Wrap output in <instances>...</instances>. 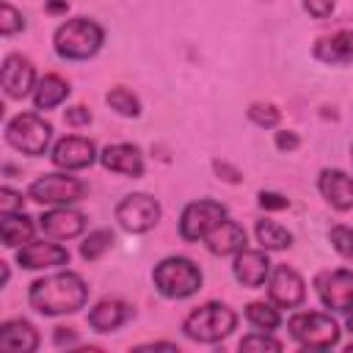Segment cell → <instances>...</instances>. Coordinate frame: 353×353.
Listing matches in <instances>:
<instances>
[{"label":"cell","instance_id":"obj_12","mask_svg":"<svg viewBox=\"0 0 353 353\" xmlns=\"http://www.w3.org/2000/svg\"><path fill=\"white\" fill-rule=\"evenodd\" d=\"M268 298L279 306V309H295L303 303L306 298V281L295 268L279 265L273 268V273L268 276Z\"/></svg>","mask_w":353,"mask_h":353},{"label":"cell","instance_id":"obj_1","mask_svg":"<svg viewBox=\"0 0 353 353\" xmlns=\"http://www.w3.org/2000/svg\"><path fill=\"white\" fill-rule=\"evenodd\" d=\"M30 306L44 317L74 314L88 303V284L74 270H61L44 279H36L28 290Z\"/></svg>","mask_w":353,"mask_h":353},{"label":"cell","instance_id":"obj_23","mask_svg":"<svg viewBox=\"0 0 353 353\" xmlns=\"http://www.w3.org/2000/svg\"><path fill=\"white\" fill-rule=\"evenodd\" d=\"M33 232H36V223L30 215L22 212H8L0 218V240L6 248H19V245H28L33 240Z\"/></svg>","mask_w":353,"mask_h":353},{"label":"cell","instance_id":"obj_22","mask_svg":"<svg viewBox=\"0 0 353 353\" xmlns=\"http://www.w3.org/2000/svg\"><path fill=\"white\" fill-rule=\"evenodd\" d=\"M132 309L119 301V298H102L99 303H94V309L88 312V325L99 334H110L116 328H121L130 320Z\"/></svg>","mask_w":353,"mask_h":353},{"label":"cell","instance_id":"obj_38","mask_svg":"<svg viewBox=\"0 0 353 353\" xmlns=\"http://www.w3.org/2000/svg\"><path fill=\"white\" fill-rule=\"evenodd\" d=\"M52 339H55V345H58V347H63V345H74V342H77V334H74V328L58 325V328H55V334H52Z\"/></svg>","mask_w":353,"mask_h":353},{"label":"cell","instance_id":"obj_16","mask_svg":"<svg viewBox=\"0 0 353 353\" xmlns=\"http://www.w3.org/2000/svg\"><path fill=\"white\" fill-rule=\"evenodd\" d=\"M17 265H22L25 270H41V268H61L69 265V248L61 243H28L17 251Z\"/></svg>","mask_w":353,"mask_h":353},{"label":"cell","instance_id":"obj_39","mask_svg":"<svg viewBox=\"0 0 353 353\" xmlns=\"http://www.w3.org/2000/svg\"><path fill=\"white\" fill-rule=\"evenodd\" d=\"M212 165H215V171H218V174H223V179H226V182H240V179H243V176H240V171H237V168H232V165H229V163H223V160H215Z\"/></svg>","mask_w":353,"mask_h":353},{"label":"cell","instance_id":"obj_17","mask_svg":"<svg viewBox=\"0 0 353 353\" xmlns=\"http://www.w3.org/2000/svg\"><path fill=\"white\" fill-rule=\"evenodd\" d=\"M320 196L339 212L353 210V176L339 168H323L317 176Z\"/></svg>","mask_w":353,"mask_h":353},{"label":"cell","instance_id":"obj_20","mask_svg":"<svg viewBox=\"0 0 353 353\" xmlns=\"http://www.w3.org/2000/svg\"><path fill=\"white\" fill-rule=\"evenodd\" d=\"M39 347V331L30 320H6L0 325V350L3 353H33Z\"/></svg>","mask_w":353,"mask_h":353},{"label":"cell","instance_id":"obj_41","mask_svg":"<svg viewBox=\"0 0 353 353\" xmlns=\"http://www.w3.org/2000/svg\"><path fill=\"white\" fill-rule=\"evenodd\" d=\"M69 3L66 0H47V14H66Z\"/></svg>","mask_w":353,"mask_h":353},{"label":"cell","instance_id":"obj_14","mask_svg":"<svg viewBox=\"0 0 353 353\" xmlns=\"http://www.w3.org/2000/svg\"><path fill=\"white\" fill-rule=\"evenodd\" d=\"M36 221H39L41 234L50 237V240H72V237L83 234V229L88 223L85 215L80 210H74L72 204L69 207H50Z\"/></svg>","mask_w":353,"mask_h":353},{"label":"cell","instance_id":"obj_19","mask_svg":"<svg viewBox=\"0 0 353 353\" xmlns=\"http://www.w3.org/2000/svg\"><path fill=\"white\" fill-rule=\"evenodd\" d=\"M314 58L320 63H331V66H345L353 63V28L336 30L331 36H320L314 41Z\"/></svg>","mask_w":353,"mask_h":353},{"label":"cell","instance_id":"obj_32","mask_svg":"<svg viewBox=\"0 0 353 353\" xmlns=\"http://www.w3.org/2000/svg\"><path fill=\"white\" fill-rule=\"evenodd\" d=\"M0 30H3V36H14V33L25 30V17L11 3H3L0 6Z\"/></svg>","mask_w":353,"mask_h":353},{"label":"cell","instance_id":"obj_21","mask_svg":"<svg viewBox=\"0 0 353 353\" xmlns=\"http://www.w3.org/2000/svg\"><path fill=\"white\" fill-rule=\"evenodd\" d=\"M204 245L210 254L215 256H234L237 251L245 248V229L237 223V221H221L207 237H204Z\"/></svg>","mask_w":353,"mask_h":353},{"label":"cell","instance_id":"obj_25","mask_svg":"<svg viewBox=\"0 0 353 353\" xmlns=\"http://www.w3.org/2000/svg\"><path fill=\"white\" fill-rule=\"evenodd\" d=\"M256 243L265 251H284V248L292 245V234L281 223L262 218V221H256Z\"/></svg>","mask_w":353,"mask_h":353},{"label":"cell","instance_id":"obj_8","mask_svg":"<svg viewBox=\"0 0 353 353\" xmlns=\"http://www.w3.org/2000/svg\"><path fill=\"white\" fill-rule=\"evenodd\" d=\"M226 207L221 201L212 199H196L190 204H185L182 215H179V237L185 243H199L204 240L221 221H226Z\"/></svg>","mask_w":353,"mask_h":353},{"label":"cell","instance_id":"obj_27","mask_svg":"<svg viewBox=\"0 0 353 353\" xmlns=\"http://www.w3.org/2000/svg\"><path fill=\"white\" fill-rule=\"evenodd\" d=\"M113 240H116V234H113L110 229H94V232H88V237L80 243V256H83L85 262H97V259L113 245Z\"/></svg>","mask_w":353,"mask_h":353},{"label":"cell","instance_id":"obj_36","mask_svg":"<svg viewBox=\"0 0 353 353\" xmlns=\"http://www.w3.org/2000/svg\"><path fill=\"white\" fill-rule=\"evenodd\" d=\"M334 0H303V8L312 14V17H317V19H325V17H331L334 14Z\"/></svg>","mask_w":353,"mask_h":353},{"label":"cell","instance_id":"obj_26","mask_svg":"<svg viewBox=\"0 0 353 353\" xmlns=\"http://www.w3.org/2000/svg\"><path fill=\"white\" fill-rule=\"evenodd\" d=\"M245 320L256 331H276L281 325V314H279V306L273 301H251L245 306Z\"/></svg>","mask_w":353,"mask_h":353},{"label":"cell","instance_id":"obj_29","mask_svg":"<svg viewBox=\"0 0 353 353\" xmlns=\"http://www.w3.org/2000/svg\"><path fill=\"white\" fill-rule=\"evenodd\" d=\"M328 240L334 245V251L345 259H353V229L345 226V223H336L328 229Z\"/></svg>","mask_w":353,"mask_h":353},{"label":"cell","instance_id":"obj_37","mask_svg":"<svg viewBox=\"0 0 353 353\" xmlns=\"http://www.w3.org/2000/svg\"><path fill=\"white\" fill-rule=\"evenodd\" d=\"M276 146H279L281 152H292V149L301 146V138H298V132H292V130H281V132H276Z\"/></svg>","mask_w":353,"mask_h":353},{"label":"cell","instance_id":"obj_34","mask_svg":"<svg viewBox=\"0 0 353 353\" xmlns=\"http://www.w3.org/2000/svg\"><path fill=\"white\" fill-rule=\"evenodd\" d=\"M63 119L72 127H85V124H91V110L85 105H72V108L63 110Z\"/></svg>","mask_w":353,"mask_h":353},{"label":"cell","instance_id":"obj_6","mask_svg":"<svg viewBox=\"0 0 353 353\" xmlns=\"http://www.w3.org/2000/svg\"><path fill=\"white\" fill-rule=\"evenodd\" d=\"M6 141L8 146H14L17 152L28 154V157H39L50 149V141H52V124L28 110V113H17L14 119H8L6 124Z\"/></svg>","mask_w":353,"mask_h":353},{"label":"cell","instance_id":"obj_2","mask_svg":"<svg viewBox=\"0 0 353 353\" xmlns=\"http://www.w3.org/2000/svg\"><path fill=\"white\" fill-rule=\"evenodd\" d=\"M105 44V28L88 17H72L52 33V47L63 61H88Z\"/></svg>","mask_w":353,"mask_h":353},{"label":"cell","instance_id":"obj_9","mask_svg":"<svg viewBox=\"0 0 353 353\" xmlns=\"http://www.w3.org/2000/svg\"><path fill=\"white\" fill-rule=\"evenodd\" d=\"M160 201L149 193H130L116 204V221L130 234H146L160 223Z\"/></svg>","mask_w":353,"mask_h":353},{"label":"cell","instance_id":"obj_3","mask_svg":"<svg viewBox=\"0 0 353 353\" xmlns=\"http://www.w3.org/2000/svg\"><path fill=\"white\" fill-rule=\"evenodd\" d=\"M152 281H154V290L163 295V298H171V301H182V298H190L201 290V268L188 259V256H165L154 265L152 270Z\"/></svg>","mask_w":353,"mask_h":353},{"label":"cell","instance_id":"obj_33","mask_svg":"<svg viewBox=\"0 0 353 353\" xmlns=\"http://www.w3.org/2000/svg\"><path fill=\"white\" fill-rule=\"evenodd\" d=\"M22 210H25V196L14 188H0V215L22 212Z\"/></svg>","mask_w":353,"mask_h":353},{"label":"cell","instance_id":"obj_15","mask_svg":"<svg viewBox=\"0 0 353 353\" xmlns=\"http://www.w3.org/2000/svg\"><path fill=\"white\" fill-rule=\"evenodd\" d=\"M232 270H234V279L248 287V290H256L268 281L270 276V259H268V251L265 248H243L234 254V262H232Z\"/></svg>","mask_w":353,"mask_h":353},{"label":"cell","instance_id":"obj_13","mask_svg":"<svg viewBox=\"0 0 353 353\" xmlns=\"http://www.w3.org/2000/svg\"><path fill=\"white\" fill-rule=\"evenodd\" d=\"M52 163L63 171H83L88 165H94V160L99 157L97 154V146L91 138H83V135H63L55 141L52 146Z\"/></svg>","mask_w":353,"mask_h":353},{"label":"cell","instance_id":"obj_43","mask_svg":"<svg viewBox=\"0 0 353 353\" xmlns=\"http://www.w3.org/2000/svg\"><path fill=\"white\" fill-rule=\"evenodd\" d=\"M347 331H350V336H353V312L347 314Z\"/></svg>","mask_w":353,"mask_h":353},{"label":"cell","instance_id":"obj_30","mask_svg":"<svg viewBox=\"0 0 353 353\" xmlns=\"http://www.w3.org/2000/svg\"><path fill=\"white\" fill-rule=\"evenodd\" d=\"M245 113H248V119H251L256 127H276V124H279V119H281L279 108H276V105H270V102H254Z\"/></svg>","mask_w":353,"mask_h":353},{"label":"cell","instance_id":"obj_7","mask_svg":"<svg viewBox=\"0 0 353 353\" xmlns=\"http://www.w3.org/2000/svg\"><path fill=\"white\" fill-rule=\"evenodd\" d=\"M28 196L44 207H69L88 196V185L66 171L63 174L55 171V174H44V176L33 179L28 188Z\"/></svg>","mask_w":353,"mask_h":353},{"label":"cell","instance_id":"obj_24","mask_svg":"<svg viewBox=\"0 0 353 353\" xmlns=\"http://www.w3.org/2000/svg\"><path fill=\"white\" fill-rule=\"evenodd\" d=\"M69 94H72V88L61 74H44L33 88V105H36V110H52V108L63 105Z\"/></svg>","mask_w":353,"mask_h":353},{"label":"cell","instance_id":"obj_40","mask_svg":"<svg viewBox=\"0 0 353 353\" xmlns=\"http://www.w3.org/2000/svg\"><path fill=\"white\" fill-rule=\"evenodd\" d=\"M135 350H138V353H143V350H171V353H176L179 347H176L174 342H146V345H138Z\"/></svg>","mask_w":353,"mask_h":353},{"label":"cell","instance_id":"obj_31","mask_svg":"<svg viewBox=\"0 0 353 353\" xmlns=\"http://www.w3.org/2000/svg\"><path fill=\"white\" fill-rule=\"evenodd\" d=\"M240 350H273L279 353L281 350V342L270 336V331H254L248 336L240 339Z\"/></svg>","mask_w":353,"mask_h":353},{"label":"cell","instance_id":"obj_4","mask_svg":"<svg viewBox=\"0 0 353 353\" xmlns=\"http://www.w3.org/2000/svg\"><path fill=\"white\" fill-rule=\"evenodd\" d=\"M234 328H237V314H234V309H229L221 301H210V303L193 309L182 323L185 336L193 342H204V345L226 339Z\"/></svg>","mask_w":353,"mask_h":353},{"label":"cell","instance_id":"obj_35","mask_svg":"<svg viewBox=\"0 0 353 353\" xmlns=\"http://www.w3.org/2000/svg\"><path fill=\"white\" fill-rule=\"evenodd\" d=\"M259 207L262 210H287L290 207V199L281 196V193H273V190H262L259 193Z\"/></svg>","mask_w":353,"mask_h":353},{"label":"cell","instance_id":"obj_28","mask_svg":"<svg viewBox=\"0 0 353 353\" xmlns=\"http://www.w3.org/2000/svg\"><path fill=\"white\" fill-rule=\"evenodd\" d=\"M105 102H108L119 116H127V119L141 116V99H138L130 88H121V85L110 88V91H108V97H105Z\"/></svg>","mask_w":353,"mask_h":353},{"label":"cell","instance_id":"obj_11","mask_svg":"<svg viewBox=\"0 0 353 353\" xmlns=\"http://www.w3.org/2000/svg\"><path fill=\"white\" fill-rule=\"evenodd\" d=\"M36 66L30 58L19 55V52H11L3 58V69H0V85H3V94L8 99H25L28 94H33L36 88Z\"/></svg>","mask_w":353,"mask_h":353},{"label":"cell","instance_id":"obj_18","mask_svg":"<svg viewBox=\"0 0 353 353\" xmlns=\"http://www.w3.org/2000/svg\"><path fill=\"white\" fill-rule=\"evenodd\" d=\"M99 163L113 171V174H121V176H143V154L135 143H110L102 149L99 154Z\"/></svg>","mask_w":353,"mask_h":353},{"label":"cell","instance_id":"obj_10","mask_svg":"<svg viewBox=\"0 0 353 353\" xmlns=\"http://www.w3.org/2000/svg\"><path fill=\"white\" fill-rule=\"evenodd\" d=\"M314 287H317V295L325 309L339 312V314L353 312V270H347V268L325 270L317 276Z\"/></svg>","mask_w":353,"mask_h":353},{"label":"cell","instance_id":"obj_5","mask_svg":"<svg viewBox=\"0 0 353 353\" xmlns=\"http://www.w3.org/2000/svg\"><path fill=\"white\" fill-rule=\"evenodd\" d=\"M287 331L306 350H331L339 342V323L325 312H295Z\"/></svg>","mask_w":353,"mask_h":353},{"label":"cell","instance_id":"obj_44","mask_svg":"<svg viewBox=\"0 0 353 353\" xmlns=\"http://www.w3.org/2000/svg\"><path fill=\"white\" fill-rule=\"evenodd\" d=\"M350 157H353V146H350Z\"/></svg>","mask_w":353,"mask_h":353},{"label":"cell","instance_id":"obj_42","mask_svg":"<svg viewBox=\"0 0 353 353\" xmlns=\"http://www.w3.org/2000/svg\"><path fill=\"white\" fill-rule=\"evenodd\" d=\"M11 279V270H8V262H3V284H8Z\"/></svg>","mask_w":353,"mask_h":353}]
</instances>
